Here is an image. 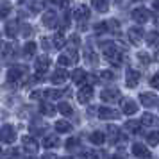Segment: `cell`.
I'll list each match as a JSON object with an SVG mask.
<instances>
[{
  "label": "cell",
  "instance_id": "obj_1",
  "mask_svg": "<svg viewBox=\"0 0 159 159\" xmlns=\"http://www.w3.org/2000/svg\"><path fill=\"white\" fill-rule=\"evenodd\" d=\"M0 139H2L4 143H15V139H16L15 127H13V125H9V123L2 125V129H0Z\"/></svg>",
  "mask_w": 159,
  "mask_h": 159
},
{
  "label": "cell",
  "instance_id": "obj_2",
  "mask_svg": "<svg viewBox=\"0 0 159 159\" xmlns=\"http://www.w3.org/2000/svg\"><path fill=\"white\" fill-rule=\"evenodd\" d=\"M25 73H27L25 66H22V65L13 66V68H9V72H7V80L9 82H18V80H22L25 77Z\"/></svg>",
  "mask_w": 159,
  "mask_h": 159
},
{
  "label": "cell",
  "instance_id": "obj_3",
  "mask_svg": "<svg viewBox=\"0 0 159 159\" xmlns=\"http://www.w3.org/2000/svg\"><path fill=\"white\" fill-rule=\"evenodd\" d=\"M73 18L79 22L80 29H84V20L89 18V9H88V6H77V7L73 9Z\"/></svg>",
  "mask_w": 159,
  "mask_h": 159
},
{
  "label": "cell",
  "instance_id": "obj_4",
  "mask_svg": "<svg viewBox=\"0 0 159 159\" xmlns=\"http://www.w3.org/2000/svg\"><path fill=\"white\" fill-rule=\"evenodd\" d=\"M130 16H132V20L138 22V23H147L150 20V11L145 9V7H136V9H132Z\"/></svg>",
  "mask_w": 159,
  "mask_h": 159
},
{
  "label": "cell",
  "instance_id": "obj_5",
  "mask_svg": "<svg viewBox=\"0 0 159 159\" xmlns=\"http://www.w3.org/2000/svg\"><path fill=\"white\" fill-rule=\"evenodd\" d=\"M120 97H122V93H120L116 88H106V89L100 93V98L104 102H116Z\"/></svg>",
  "mask_w": 159,
  "mask_h": 159
},
{
  "label": "cell",
  "instance_id": "obj_6",
  "mask_svg": "<svg viewBox=\"0 0 159 159\" xmlns=\"http://www.w3.org/2000/svg\"><path fill=\"white\" fill-rule=\"evenodd\" d=\"M98 118L100 120H116L118 118V111L102 106V107H98Z\"/></svg>",
  "mask_w": 159,
  "mask_h": 159
},
{
  "label": "cell",
  "instance_id": "obj_7",
  "mask_svg": "<svg viewBox=\"0 0 159 159\" xmlns=\"http://www.w3.org/2000/svg\"><path fill=\"white\" fill-rule=\"evenodd\" d=\"M57 18L59 16L54 13V11H45L43 18H41V22H43L45 27H48V29H54L56 25H57Z\"/></svg>",
  "mask_w": 159,
  "mask_h": 159
},
{
  "label": "cell",
  "instance_id": "obj_8",
  "mask_svg": "<svg viewBox=\"0 0 159 159\" xmlns=\"http://www.w3.org/2000/svg\"><path fill=\"white\" fill-rule=\"evenodd\" d=\"M93 98V86H84L82 89L79 91V95H77V100L80 102V104H88V102Z\"/></svg>",
  "mask_w": 159,
  "mask_h": 159
},
{
  "label": "cell",
  "instance_id": "obj_9",
  "mask_svg": "<svg viewBox=\"0 0 159 159\" xmlns=\"http://www.w3.org/2000/svg\"><path fill=\"white\" fill-rule=\"evenodd\" d=\"M132 154L139 159H148L150 157V150L145 147L143 143H134L132 145Z\"/></svg>",
  "mask_w": 159,
  "mask_h": 159
},
{
  "label": "cell",
  "instance_id": "obj_10",
  "mask_svg": "<svg viewBox=\"0 0 159 159\" xmlns=\"http://www.w3.org/2000/svg\"><path fill=\"white\" fill-rule=\"evenodd\" d=\"M139 100L145 107H154L157 104V95L156 93H141L139 95Z\"/></svg>",
  "mask_w": 159,
  "mask_h": 159
},
{
  "label": "cell",
  "instance_id": "obj_11",
  "mask_svg": "<svg viewBox=\"0 0 159 159\" xmlns=\"http://www.w3.org/2000/svg\"><path fill=\"white\" fill-rule=\"evenodd\" d=\"M66 79H68V72H66L65 68H57L56 72L52 73V77H50L52 84H63Z\"/></svg>",
  "mask_w": 159,
  "mask_h": 159
},
{
  "label": "cell",
  "instance_id": "obj_12",
  "mask_svg": "<svg viewBox=\"0 0 159 159\" xmlns=\"http://www.w3.org/2000/svg\"><path fill=\"white\" fill-rule=\"evenodd\" d=\"M22 143H23V148H25L27 152H30V154H36L38 152V143H36V139H34L32 136H23Z\"/></svg>",
  "mask_w": 159,
  "mask_h": 159
},
{
  "label": "cell",
  "instance_id": "obj_13",
  "mask_svg": "<svg viewBox=\"0 0 159 159\" xmlns=\"http://www.w3.org/2000/svg\"><path fill=\"white\" fill-rule=\"evenodd\" d=\"M107 132H109V141L111 143H123L125 141V138L120 136V130H118V127H115V125H109L107 127Z\"/></svg>",
  "mask_w": 159,
  "mask_h": 159
},
{
  "label": "cell",
  "instance_id": "obj_14",
  "mask_svg": "<svg viewBox=\"0 0 159 159\" xmlns=\"http://www.w3.org/2000/svg\"><path fill=\"white\" fill-rule=\"evenodd\" d=\"M13 54H15L13 43H0V59H11Z\"/></svg>",
  "mask_w": 159,
  "mask_h": 159
},
{
  "label": "cell",
  "instance_id": "obj_15",
  "mask_svg": "<svg viewBox=\"0 0 159 159\" xmlns=\"http://www.w3.org/2000/svg\"><path fill=\"white\" fill-rule=\"evenodd\" d=\"M125 82H127V86H129V88H136V86H138V82H139V72H136V70L129 68V70H127V77H125Z\"/></svg>",
  "mask_w": 159,
  "mask_h": 159
},
{
  "label": "cell",
  "instance_id": "obj_16",
  "mask_svg": "<svg viewBox=\"0 0 159 159\" xmlns=\"http://www.w3.org/2000/svg\"><path fill=\"white\" fill-rule=\"evenodd\" d=\"M50 68V57L48 56H41V57L36 59V72L43 73Z\"/></svg>",
  "mask_w": 159,
  "mask_h": 159
},
{
  "label": "cell",
  "instance_id": "obj_17",
  "mask_svg": "<svg viewBox=\"0 0 159 159\" xmlns=\"http://www.w3.org/2000/svg\"><path fill=\"white\" fill-rule=\"evenodd\" d=\"M122 111L125 113V115H136L138 113V104L134 100L127 98V100L122 102Z\"/></svg>",
  "mask_w": 159,
  "mask_h": 159
},
{
  "label": "cell",
  "instance_id": "obj_18",
  "mask_svg": "<svg viewBox=\"0 0 159 159\" xmlns=\"http://www.w3.org/2000/svg\"><path fill=\"white\" fill-rule=\"evenodd\" d=\"M143 38H145V32L139 29V27H132V29H129V39L134 45H138Z\"/></svg>",
  "mask_w": 159,
  "mask_h": 159
},
{
  "label": "cell",
  "instance_id": "obj_19",
  "mask_svg": "<svg viewBox=\"0 0 159 159\" xmlns=\"http://www.w3.org/2000/svg\"><path fill=\"white\" fill-rule=\"evenodd\" d=\"M89 141L93 145H104L106 141V134L102 132V130H93L91 134H89Z\"/></svg>",
  "mask_w": 159,
  "mask_h": 159
},
{
  "label": "cell",
  "instance_id": "obj_20",
  "mask_svg": "<svg viewBox=\"0 0 159 159\" xmlns=\"http://www.w3.org/2000/svg\"><path fill=\"white\" fill-rule=\"evenodd\" d=\"M18 29H20V25H18V22H9L7 25H6V34H7V38H16L18 36Z\"/></svg>",
  "mask_w": 159,
  "mask_h": 159
},
{
  "label": "cell",
  "instance_id": "obj_21",
  "mask_svg": "<svg viewBox=\"0 0 159 159\" xmlns=\"http://www.w3.org/2000/svg\"><path fill=\"white\" fill-rule=\"evenodd\" d=\"M43 147L45 148H54V147H59V136L56 134H50L43 139Z\"/></svg>",
  "mask_w": 159,
  "mask_h": 159
},
{
  "label": "cell",
  "instance_id": "obj_22",
  "mask_svg": "<svg viewBox=\"0 0 159 159\" xmlns=\"http://www.w3.org/2000/svg\"><path fill=\"white\" fill-rule=\"evenodd\" d=\"M72 80L75 84H82L84 80H86V72L82 70V68H77V70H73L72 73Z\"/></svg>",
  "mask_w": 159,
  "mask_h": 159
},
{
  "label": "cell",
  "instance_id": "obj_23",
  "mask_svg": "<svg viewBox=\"0 0 159 159\" xmlns=\"http://www.w3.org/2000/svg\"><path fill=\"white\" fill-rule=\"evenodd\" d=\"M125 129L129 130L130 134L139 132V129H141V120H129V122L125 123Z\"/></svg>",
  "mask_w": 159,
  "mask_h": 159
},
{
  "label": "cell",
  "instance_id": "obj_24",
  "mask_svg": "<svg viewBox=\"0 0 159 159\" xmlns=\"http://www.w3.org/2000/svg\"><path fill=\"white\" fill-rule=\"evenodd\" d=\"M116 52H118V48H116V45L113 43V41H107V43L102 45V54H104L106 57L113 56V54H116Z\"/></svg>",
  "mask_w": 159,
  "mask_h": 159
},
{
  "label": "cell",
  "instance_id": "obj_25",
  "mask_svg": "<svg viewBox=\"0 0 159 159\" xmlns=\"http://www.w3.org/2000/svg\"><path fill=\"white\" fill-rule=\"evenodd\" d=\"M91 6H93L98 13H107V9H109L107 0H91Z\"/></svg>",
  "mask_w": 159,
  "mask_h": 159
},
{
  "label": "cell",
  "instance_id": "obj_26",
  "mask_svg": "<svg viewBox=\"0 0 159 159\" xmlns=\"http://www.w3.org/2000/svg\"><path fill=\"white\" fill-rule=\"evenodd\" d=\"M56 129L59 130V134H66L72 130V123L66 120H59V122H56Z\"/></svg>",
  "mask_w": 159,
  "mask_h": 159
},
{
  "label": "cell",
  "instance_id": "obj_27",
  "mask_svg": "<svg viewBox=\"0 0 159 159\" xmlns=\"http://www.w3.org/2000/svg\"><path fill=\"white\" fill-rule=\"evenodd\" d=\"M141 125H147V127H154V125H157V118L150 113H145L143 118H141Z\"/></svg>",
  "mask_w": 159,
  "mask_h": 159
},
{
  "label": "cell",
  "instance_id": "obj_28",
  "mask_svg": "<svg viewBox=\"0 0 159 159\" xmlns=\"http://www.w3.org/2000/svg\"><path fill=\"white\" fill-rule=\"evenodd\" d=\"M145 41L148 45H157L159 43V30H150L145 34Z\"/></svg>",
  "mask_w": 159,
  "mask_h": 159
},
{
  "label": "cell",
  "instance_id": "obj_29",
  "mask_svg": "<svg viewBox=\"0 0 159 159\" xmlns=\"http://www.w3.org/2000/svg\"><path fill=\"white\" fill-rule=\"evenodd\" d=\"M39 111H41L45 116H54V115H56V111H57V107H54V106L48 104V102H43V104H41V107H39Z\"/></svg>",
  "mask_w": 159,
  "mask_h": 159
},
{
  "label": "cell",
  "instance_id": "obj_30",
  "mask_svg": "<svg viewBox=\"0 0 159 159\" xmlns=\"http://www.w3.org/2000/svg\"><path fill=\"white\" fill-rule=\"evenodd\" d=\"M111 63V65H115V66H122V63H123V54L120 50L116 52V54H113V56H109V57H106Z\"/></svg>",
  "mask_w": 159,
  "mask_h": 159
},
{
  "label": "cell",
  "instance_id": "obj_31",
  "mask_svg": "<svg viewBox=\"0 0 159 159\" xmlns=\"http://www.w3.org/2000/svg\"><path fill=\"white\" fill-rule=\"evenodd\" d=\"M57 109H59V113H61V115H65V116H70V115H72V113H73L72 106H70L68 102H59Z\"/></svg>",
  "mask_w": 159,
  "mask_h": 159
},
{
  "label": "cell",
  "instance_id": "obj_32",
  "mask_svg": "<svg viewBox=\"0 0 159 159\" xmlns=\"http://www.w3.org/2000/svg\"><path fill=\"white\" fill-rule=\"evenodd\" d=\"M61 95H63V91H59V89H48V91H43V98H48V100H57Z\"/></svg>",
  "mask_w": 159,
  "mask_h": 159
},
{
  "label": "cell",
  "instance_id": "obj_33",
  "mask_svg": "<svg viewBox=\"0 0 159 159\" xmlns=\"http://www.w3.org/2000/svg\"><path fill=\"white\" fill-rule=\"evenodd\" d=\"M34 52H36V43H34V41H27V43L23 45V56L29 57V56H32Z\"/></svg>",
  "mask_w": 159,
  "mask_h": 159
},
{
  "label": "cell",
  "instance_id": "obj_34",
  "mask_svg": "<svg viewBox=\"0 0 159 159\" xmlns=\"http://www.w3.org/2000/svg\"><path fill=\"white\" fill-rule=\"evenodd\" d=\"M65 45H66V39H65V36H63L61 32H57V34L54 36V47H56V48H63Z\"/></svg>",
  "mask_w": 159,
  "mask_h": 159
},
{
  "label": "cell",
  "instance_id": "obj_35",
  "mask_svg": "<svg viewBox=\"0 0 159 159\" xmlns=\"http://www.w3.org/2000/svg\"><path fill=\"white\" fill-rule=\"evenodd\" d=\"M9 13H11V4H9V2H2V4H0V18L9 16Z\"/></svg>",
  "mask_w": 159,
  "mask_h": 159
},
{
  "label": "cell",
  "instance_id": "obj_36",
  "mask_svg": "<svg viewBox=\"0 0 159 159\" xmlns=\"http://www.w3.org/2000/svg\"><path fill=\"white\" fill-rule=\"evenodd\" d=\"M147 143L152 145V147H154V145H159V130L157 132H150V134L147 136Z\"/></svg>",
  "mask_w": 159,
  "mask_h": 159
},
{
  "label": "cell",
  "instance_id": "obj_37",
  "mask_svg": "<svg viewBox=\"0 0 159 159\" xmlns=\"http://www.w3.org/2000/svg\"><path fill=\"white\" fill-rule=\"evenodd\" d=\"M115 77L116 75L111 72V70H104V72H100V75H98V79L100 80H113Z\"/></svg>",
  "mask_w": 159,
  "mask_h": 159
},
{
  "label": "cell",
  "instance_id": "obj_38",
  "mask_svg": "<svg viewBox=\"0 0 159 159\" xmlns=\"http://www.w3.org/2000/svg\"><path fill=\"white\" fill-rule=\"evenodd\" d=\"M84 56H86V61L89 59V63H91V65H97V56H95V52L91 50V48H86Z\"/></svg>",
  "mask_w": 159,
  "mask_h": 159
},
{
  "label": "cell",
  "instance_id": "obj_39",
  "mask_svg": "<svg viewBox=\"0 0 159 159\" xmlns=\"http://www.w3.org/2000/svg\"><path fill=\"white\" fill-rule=\"evenodd\" d=\"M95 32H97V34H104V32H107V22L97 23V25H95Z\"/></svg>",
  "mask_w": 159,
  "mask_h": 159
},
{
  "label": "cell",
  "instance_id": "obj_40",
  "mask_svg": "<svg viewBox=\"0 0 159 159\" xmlns=\"http://www.w3.org/2000/svg\"><path fill=\"white\" fill-rule=\"evenodd\" d=\"M57 63H59L61 66H68V65H72V59H70V56H66V54H63V56H59Z\"/></svg>",
  "mask_w": 159,
  "mask_h": 159
},
{
  "label": "cell",
  "instance_id": "obj_41",
  "mask_svg": "<svg viewBox=\"0 0 159 159\" xmlns=\"http://www.w3.org/2000/svg\"><path fill=\"white\" fill-rule=\"evenodd\" d=\"M138 59H139V63L145 65V66L150 63V56H148V54H145V52H139V54H138Z\"/></svg>",
  "mask_w": 159,
  "mask_h": 159
},
{
  "label": "cell",
  "instance_id": "obj_42",
  "mask_svg": "<svg viewBox=\"0 0 159 159\" xmlns=\"http://www.w3.org/2000/svg\"><path fill=\"white\" fill-rule=\"evenodd\" d=\"M118 29H120V23L116 22V20H109L107 22V30H111V32H118Z\"/></svg>",
  "mask_w": 159,
  "mask_h": 159
},
{
  "label": "cell",
  "instance_id": "obj_43",
  "mask_svg": "<svg viewBox=\"0 0 159 159\" xmlns=\"http://www.w3.org/2000/svg\"><path fill=\"white\" fill-rule=\"evenodd\" d=\"M77 145H79V139H77V138H70V139L66 141V148H68V150H73Z\"/></svg>",
  "mask_w": 159,
  "mask_h": 159
},
{
  "label": "cell",
  "instance_id": "obj_44",
  "mask_svg": "<svg viewBox=\"0 0 159 159\" xmlns=\"http://www.w3.org/2000/svg\"><path fill=\"white\" fill-rule=\"evenodd\" d=\"M150 86L152 88H157V89H159V73H156V75L150 79Z\"/></svg>",
  "mask_w": 159,
  "mask_h": 159
},
{
  "label": "cell",
  "instance_id": "obj_45",
  "mask_svg": "<svg viewBox=\"0 0 159 159\" xmlns=\"http://www.w3.org/2000/svg\"><path fill=\"white\" fill-rule=\"evenodd\" d=\"M39 98H43V91H32L30 93V100H39Z\"/></svg>",
  "mask_w": 159,
  "mask_h": 159
},
{
  "label": "cell",
  "instance_id": "obj_46",
  "mask_svg": "<svg viewBox=\"0 0 159 159\" xmlns=\"http://www.w3.org/2000/svg\"><path fill=\"white\" fill-rule=\"evenodd\" d=\"M45 129H47V125H39L38 122H34V127H32V130H34V132H43Z\"/></svg>",
  "mask_w": 159,
  "mask_h": 159
},
{
  "label": "cell",
  "instance_id": "obj_47",
  "mask_svg": "<svg viewBox=\"0 0 159 159\" xmlns=\"http://www.w3.org/2000/svg\"><path fill=\"white\" fill-rule=\"evenodd\" d=\"M88 157L89 159H102V154L100 152H88Z\"/></svg>",
  "mask_w": 159,
  "mask_h": 159
},
{
  "label": "cell",
  "instance_id": "obj_48",
  "mask_svg": "<svg viewBox=\"0 0 159 159\" xmlns=\"http://www.w3.org/2000/svg\"><path fill=\"white\" fill-rule=\"evenodd\" d=\"M70 43H72L73 47H77V45L80 43V38L77 36V34H75V36H72V38H70Z\"/></svg>",
  "mask_w": 159,
  "mask_h": 159
},
{
  "label": "cell",
  "instance_id": "obj_49",
  "mask_svg": "<svg viewBox=\"0 0 159 159\" xmlns=\"http://www.w3.org/2000/svg\"><path fill=\"white\" fill-rule=\"evenodd\" d=\"M22 29H23V34H25V36H29V34H32V27H30V25H23Z\"/></svg>",
  "mask_w": 159,
  "mask_h": 159
},
{
  "label": "cell",
  "instance_id": "obj_50",
  "mask_svg": "<svg viewBox=\"0 0 159 159\" xmlns=\"http://www.w3.org/2000/svg\"><path fill=\"white\" fill-rule=\"evenodd\" d=\"M16 156V150H11V154H6V156H2V159H15Z\"/></svg>",
  "mask_w": 159,
  "mask_h": 159
},
{
  "label": "cell",
  "instance_id": "obj_51",
  "mask_svg": "<svg viewBox=\"0 0 159 159\" xmlns=\"http://www.w3.org/2000/svg\"><path fill=\"white\" fill-rule=\"evenodd\" d=\"M41 159H57V156H56V154H45Z\"/></svg>",
  "mask_w": 159,
  "mask_h": 159
},
{
  "label": "cell",
  "instance_id": "obj_52",
  "mask_svg": "<svg viewBox=\"0 0 159 159\" xmlns=\"http://www.w3.org/2000/svg\"><path fill=\"white\" fill-rule=\"evenodd\" d=\"M50 4H63V0H48Z\"/></svg>",
  "mask_w": 159,
  "mask_h": 159
},
{
  "label": "cell",
  "instance_id": "obj_53",
  "mask_svg": "<svg viewBox=\"0 0 159 159\" xmlns=\"http://www.w3.org/2000/svg\"><path fill=\"white\" fill-rule=\"evenodd\" d=\"M156 61L159 63V48H157V52H156Z\"/></svg>",
  "mask_w": 159,
  "mask_h": 159
},
{
  "label": "cell",
  "instance_id": "obj_54",
  "mask_svg": "<svg viewBox=\"0 0 159 159\" xmlns=\"http://www.w3.org/2000/svg\"><path fill=\"white\" fill-rule=\"evenodd\" d=\"M111 159H123V157H122V156H113Z\"/></svg>",
  "mask_w": 159,
  "mask_h": 159
},
{
  "label": "cell",
  "instance_id": "obj_55",
  "mask_svg": "<svg viewBox=\"0 0 159 159\" xmlns=\"http://www.w3.org/2000/svg\"><path fill=\"white\" fill-rule=\"evenodd\" d=\"M154 7H156V9H159V2H154Z\"/></svg>",
  "mask_w": 159,
  "mask_h": 159
},
{
  "label": "cell",
  "instance_id": "obj_56",
  "mask_svg": "<svg viewBox=\"0 0 159 159\" xmlns=\"http://www.w3.org/2000/svg\"><path fill=\"white\" fill-rule=\"evenodd\" d=\"M61 159H72V157H61Z\"/></svg>",
  "mask_w": 159,
  "mask_h": 159
},
{
  "label": "cell",
  "instance_id": "obj_57",
  "mask_svg": "<svg viewBox=\"0 0 159 159\" xmlns=\"http://www.w3.org/2000/svg\"><path fill=\"white\" fill-rule=\"evenodd\" d=\"M0 156H2V147H0Z\"/></svg>",
  "mask_w": 159,
  "mask_h": 159
},
{
  "label": "cell",
  "instance_id": "obj_58",
  "mask_svg": "<svg viewBox=\"0 0 159 159\" xmlns=\"http://www.w3.org/2000/svg\"><path fill=\"white\" fill-rule=\"evenodd\" d=\"M29 159H34V157H29Z\"/></svg>",
  "mask_w": 159,
  "mask_h": 159
},
{
  "label": "cell",
  "instance_id": "obj_59",
  "mask_svg": "<svg viewBox=\"0 0 159 159\" xmlns=\"http://www.w3.org/2000/svg\"><path fill=\"white\" fill-rule=\"evenodd\" d=\"M118 2H120V0H118Z\"/></svg>",
  "mask_w": 159,
  "mask_h": 159
}]
</instances>
